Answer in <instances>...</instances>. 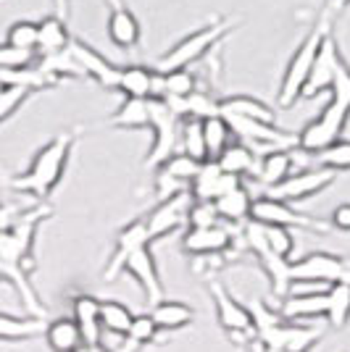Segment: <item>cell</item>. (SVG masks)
Wrapping results in <instances>:
<instances>
[{
    "label": "cell",
    "mask_w": 350,
    "mask_h": 352,
    "mask_svg": "<svg viewBox=\"0 0 350 352\" xmlns=\"http://www.w3.org/2000/svg\"><path fill=\"white\" fill-rule=\"evenodd\" d=\"M50 206L37 203V206L27 208L19 219L14 221L11 229H6L0 234V281L11 284L21 300V305L30 310V316L37 318H48L45 302L40 294L32 287V268H34V239H37V229L45 219H50Z\"/></svg>",
    "instance_id": "6da1fadb"
},
{
    "label": "cell",
    "mask_w": 350,
    "mask_h": 352,
    "mask_svg": "<svg viewBox=\"0 0 350 352\" xmlns=\"http://www.w3.org/2000/svg\"><path fill=\"white\" fill-rule=\"evenodd\" d=\"M121 271H127L132 279L140 284L147 308L158 305L163 300V284H161L158 265L153 258V242L147 236L145 219H134L119 232L116 250H114L111 261L103 271V279L114 281Z\"/></svg>",
    "instance_id": "7a4b0ae2"
},
{
    "label": "cell",
    "mask_w": 350,
    "mask_h": 352,
    "mask_svg": "<svg viewBox=\"0 0 350 352\" xmlns=\"http://www.w3.org/2000/svg\"><path fill=\"white\" fill-rule=\"evenodd\" d=\"M332 100L321 108L313 121H308L300 132L295 134V147L306 155H319L327 147L342 140V132L350 121V63L342 60L332 82Z\"/></svg>",
    "instance_id": "3957f363"
},
{
    "label": "cell",
    "mask_w": 350,
    "mask_h": 352,
    "mask_svg": "<svg viewBox=\"0 0 350 352\" xmlns=\"http://www.w3.org/2000/svg\"><path fill=\"white\" fill-rule=\"evenodd\" d=\"M74 150V132L56 134L48 145L37 150V155L32 158L30 168L24 174H16L8 179V187L21 195H30L37 203H45L53 190L61 184V179L66 174V166Z\"/></svg>",
    "instance_id": "277c9868"
},
{
    "label": "cell",
    "mask_w": 350,
    "mask_h": 352,
    "mask_svg": "<svg viewBox=\"0 0 350 352\" xmlns=\"http://www.w3.org/2000/svg\"><path fill=\"white\" fill-rule=\"evenodd\" d=\"M250 308L253 316V339L263 347H279L285 352H311L321 339L324 329L313 323L285 321L274 308H269L263 300H256Z\"/></svg>",
    "instance_id": "5b68a950"
},
{
    "label": "cell",
    "mask_w": 350,
    "mask_h": 352,
    "mask_svg": "<svg viewBox=\"0 0 350 352\" xmlns=\"http://www.w3.org/2000/svg\"><path fill=\"white\" fill-rule=\"evenodd\" d=\"M332 32V19H329V11L321 16L319 21L308 30V34L303 37V43L298 45V50L292 53L290 63L285 69V76H282V85H279V105L282 108H292V105L300 100L303 95V87L308 82V74H311V66L316 60V53H319L324 37Z\"/></svg>",
    "instance_id": "8992f818"
},
{
    "label": "cell",
    "mask_w": 350,
    "mask_h": 352,
    "mask_svg": "<svg viewBox=\"0 0 350 352\" xmlns=\"http://www.w3.org/2000/svg\"><path fill=\"white\" fill-rule=\"evenodd\" d=\"M232 27H234L232 19H216V21L205 24L200 30H195L192 34H187L185 40H179L176 45H172V47L156 60V72L169 74V72H179V69H187L190 63L203 58L214 45H219V40L227 32H232Z\"/></svg>",
    "instance_id": "52a82bcc"
},
{
    "label": "cell",
    "mask_w": 350,
    "mask_h": 352,
    "mask_svg": "<svg viewBox=\"0 0 350 352\" xmlns=\"http://www.w3.org/2000/svg\"><path fill=\"white\" fill-rule=\"evenodd\" d=\"M150 108V132H153V142L145 155V168H158L169 161L172 155L179 153V132H182V118H176L166 103L156 98L147 100Z\"/></svg>",
    "instance_id": "ba28073f"
},
{
    "label": "cell",
    "mask_w": 350,
    "mask_h": 352,
    "mask_svg": "<svg viewBox=\"0 0 350 352\" xmlns=\"http://www.w3.org/2000/svg\"><path fill=\"white\" fill-rule=\"evenodd\" d=\"M250 221L253 223H261V226H282V229H306V232H316V234H327L332 226L329 221L313 219L306 216L300 210H295L290 203H282L274 200L269 195H261L253 200L250 208Z\"/></svg>",
    "instance_id": "9c48e42d"
},
{
    "label": "cell",
    "mask_w": 350,
    "mask_h": 352,
    "mask_svg": "<svg viewBox=\"0 0 350 352\" xmlns=\"http://www.w3.org/2000/svg\"><path fill=\"white\" fill-rule=\"evenodd\" d=\"M240 236H243L245 250L256 255V261L266 271V276L271 281V292L277 294V297H287V289H290V261H282L279 255H274L269 250V242H266L261 223H253V221L243 223L240 226Z\"/></svg>",
    "instance_id": "30bf717a"
},
{
    "label": "cell",
    "mask_w": 350,
    "mask_h": 352,
    "mask_svg": "<svg viewBox=\"0 0 350 352\" xmlns=\"http://www.w3.org/2000/svg\"><path fill=\"white\" fill-rule=\"evenodd\" d=\"M292 281H319V284H350V258L332 252H308L306 258L290 263Z\"/></svg>",
    "instance_id": "8fae6325"
},
{
    "label": "cell",
    "mask_w": 350,
    "mask_h": 352,
    "mask_svg": "<svg viewBox=\"0 0 350 352\" xmlns=\"http://www.w3.org/2000/svg\"><path fill=\"white\" fill-rule=\"evenodd\" d=\"M337 174L329 171V168H303L298 174H290L282 184H277L274 190H269L266 195L274 197V200H282V203H300V200H311L316 197L319 192H324L327 187L335 184Z\"/></svg>",
    "instance_id": "7c38bea8"
},
{
    "label": "cell",
    "mask_w": 350,
    "mask_h": 352,
    "mask_svg": "<svg viewBox=\"0 0 350 352\" xmlns=\"http://www.w3.org/2000/svg\"><path fill=\"white\" fill-rule=\"evenodd\" d=\"M192 206L190 192H179L169 200H161L150 208V213L143 216L147 226V236L150 242L163 239V236L174 234L176 229H182V223H187V210Z\"/></svg>",
    "instance_id": "4fadbf2b"
},
{
    "label": "cell",
    "mask_w": 350,
    "mask_h": 352,
    "mask_svg": "<svg viewBox=\"0 0 350 352\" xmlns=\"http://www.w3.org/2000/svg\"><path fill=\"white\" fill-rule=\"evenodd\" d=\"M211 297H214V305H216L219 326L229 337L232 339L253 337V316H250L248 305H243L237 297H232L219 281H211Z\"/></svg>",
    "instance_id": "5bb4252c"
},
{
    "label": "cell",
    "mask_w": 350,
    "mask_h": 352,
    "mask_svg": "<svg viewBox=\"0 0 350 352\" xmlns=\"http://www.w3.org/2000/svg\"><path fill=\"white\" fill-rule=\"evenodd\" d=\"M342 53H340V45L337 40L332 37V32L324 37V43H321L319 53H316V60H313V66H311V74H308V82L306 87H303V95L300 98H316L321 92H327V89H332V82H335V74L340 69V63H342Z\"/></svg>",
    "instance_id": "9a60e30c"
},
{
    "label": "cell",
    "mask_w": 350,
    "mask_h": 352,
    "mask_svg": "<svg viewBox=\"0 0 350 352\" xmlns=\"http://www.w3.org/2000/svg\"><path fill=\"white\" fill-rule=\"evenodd\" d=\"M69 53L79 63V69H82L85 76H90L92 82H98L103 89H119V72L121 69H119L116 63H111L103 53H98L90 43L79 40V37H72Z\"/></svg>",
    "instance_id": "2e32d148"
},
{
    "label": "cell",
    "mask_w": 350,
    "mask_h": 352,
    "mask_svg": "<svg viewBox=\"0 0 350 352\" xmlns=\"http://www.w3.org/2000/svg\"><path fill=\"white\" fill-rule=\"evenodd\" d=\"M237 236H240V229H232L229 223H216L211 229H187V234L182 236V252L195 258L219 255L232 248Z\"/></svg>",
    "instance_id": "e0dca14e"
},
{
    "label": "cell",
    "mask_w": 350,
    "mask_h": 352,
    "mask_svg": "<svg viewBox=\"0 0 350 352\" xmlns=\"http://www.w3.org/2000/svg\"><path fill=\"white\" fill-rule=\"evenodd\" d=\"M240 184H243V179L224 174L216 161H205L200 163V168H198L195 179L190 182L187 192H190V197L195 203H216L221 195H227V192L240 187Z\"/></svg>",
    "instance_id": "ac0fdd59"
},
{
    "label": "cell",
    "mask_w": 350,
    "mask_h": 352,
    "mask_svg": "<svg viewBox=\"0 0 350 352\" xmlns=\"http://www.w3.org/2000/svg\"><path fill=\"white\" fill-rule=\"evenodd\" d=\"M234 137L253 145H266L269 150H277V147H295V134L282 132L274 124H261V121H250V118L240 116H224Z\"/></svg>",
    "instance_id": "d6986e66"
},
{
    "label": "cell",
    "mask_w": 350,
    "mask_h": 352,
    "mask_svg": "<svg viewBox=\"0 0 350 352\" xmlns=\"http://www.w3.org/2000/svg\"><path fill=\"white\" fill-rule=\"evenodd\" d=\"M108 3V37L119 50H134L143 40V30L137 16L130 11V6L124 0H105Z\"/></svg>",
    "instance_id": "ffe728a7"
},
{
    "label": "cell",
    "mask_w": 350,
    "mask_h": 352,
    "mask_svg": "<svg viewBox=\"0 0 350 352\" xmlns=\"http://www.w3.org/2000/svg\"><path fill=\"white\" fill-rule=\"evenodd\" d=\"M161 76L156 69H147V66H121L119 72V92L124 98H134V100H156L158 92Z\"/></svg>",
    "instance_id": "44dd1931"
},
{
    "label": "cell",
    "mask_w": 350,
    "mask_h": 352,
    "mask_svg": "<svg viewBox=\"0 0 350 352\" xmlns=\"http://www.w3.org/2000/svg\"><path fill=\"white\" fill-rule=\"evenodd\" d=\"M72 318L82 331L85 347L101 344V300L95 294H74L72 297Z\"/></svg>",
    "instance_id": "7402d4cb"
},
{
    "label": "cell",
    "mask_w": 350,
    "mask_h": 352,
    "mask_svg": "<svg viewBox=\"0 0 350 352\" xmlns=\"http://www.w3.org/2000/svg\"><path fill=\"white\" fill-rule=\"evenodd\" d=\"M277 313L285 321L308 323L327 316V294H287L282 297Z\"/></svg>",
    "instance_id": "603a6c76"
},
{
    "label": "cell",
    "mask_w": 350,
    "mask_h": 352,
    "mask_svg": "<svg viewBox=\"0 0 350 352\" xmlns=\"http://www.w3.org/2000/svg\"><path fill=\"white\" fill-rule=\"evenodd\" d=\"M292 163H295L292 161V147H277V150H269L266 155L258 158V166H256L253 176L269 192L292 174Z\"/></svg>",
    "instance_id": "cb8c5ba5"
},
{
    "label": "cell",
    "mask_w": 350,
    "mask_h": 352,
    "mask_svg": "<svg viewBox=\"0 0 350 352\" xmlns=\"http://www.w3.org/2000/svg\"><path fill=\"white\" fill-rule=\"evenodd\" d=\"M219 116H240L250 118V121H261V124H277V113L271 111V105H266L253 95L219 98Z\"/></svg>",
    "instance_id": "d4e9b609"
},
{
    "label": "cell",
    "mask_w": 350,
    "mask_h": 352,
    "mask_svg": "<svg viewBox=\"0 0 350 352\" xmlns=\"http://www.w3.org/2000/svg\"><path fill=\"white\" fill-rule=\"evenodd\" d=\"M37 32H40V37H37V58L63 53L74 37L61 14L45 16L43 21H37Z\"/></svg>",
    "instance_id": "484cf974"
},
{
    "label": "cell",
    "mask_w": 350,
    "mask_h": 352,
    "mask_svg": "<svg viewBox=\"0 0 350 352\" xmlns=\"http://www.w3.org/2000/svg\"><path fill=\"white\" fill-rule=\"evenodd\" d=\"M216 208V216L221 223H229V226H243L250 221V208H253V197L245 184L234 187L227 195H221L219 200L214 203Z\"/></svg>",
    "instance_id": "4316f807"
},
{
    "label": "cell",
    "mask_w": 350,
    "mask_h": 352,
    "mask_svg": "<svg viewBox=\"0 0 350 352\" xmlns=\"http://www.w3.org/2000/svg\"><path fill=\"white\" fill-rule=\"evenodd\" d=\"M43 337L53 352H76L85 347L82 331L76 329L74 318H53V321H48Z\"/></svg>",
    "instance_id": "83f0119b"
},
{
    "label": "cell",
    "mask_w": 350,
    "mask_h": 352,
    "mask_svg": "<svg viewBox=\"0 0 350 352\" xmlns=\"http://www.w3.org/2000/svg\"><path fill=\"white\" fill-rule=\"evenodd\" d=\"M48 318L37 316H11V313H0V342H24L45 334Z\"/></svg>",
    "instance_id": "f1b7e54d"
},
{
    "label": "cell",
    "mask_w": 350,
    "mask_h": 352,
    "mask_svg": "<svg viewBox=\"0 0 350 352\" xmlns=\"http://www.w3.org/2000/svg\"><path fill=\"white\" fill-rule=\"evenodd\" d=\"M150 318L156 321L158 331H179V329H187L195 321V310L187 302L161 300L158 305L150 308Z\"/></svg>",
    "instance_id": "f546056e"
},
{
    "label": "cell",
    "mask_w": 350,
    "mask_h": 352,
    "mask_svg": "<svg viewBox=\"0 0 350 352\" xmlns=\"http://www.w3.org/2000/svg\"><path fill=\"white\" fill-rule=\"evenodd\" d=\"M216 163H219V168L224 171V174L243 179V176L256 174L258 158H256V153H253L248 145H243V142H232V145L227 147L219 158H216Z\"/></svg>",
    "instance_id": "4dcf8cb0"
},
{
    "label": "cell",
    "mask_w": 350,
    "mask_h": 352,
    "mask_svg": "<svg viewBox=\"0 0 350 352\" xmlns=\"http://www.w3.org/2000/svg\"><path fill=\"white\" fill-rule=\"evenodd\" d=\"M108 126L116 129H150V108L147 100H134L124 98V103L114 111V116L108 118Z\"/></svg>",
    "instance_id": "1f68e13d"
},
{
    "label": "cell",
    "mask_w": 350,
    "mask_h": 352,
    "mask_svg": "<svg viewBox=\"0 0 350 352\" xmlns=\"http://www.w3.org/2000/svg\"><path fill=\"white\" fill-rule=\"evenodd\" d=\"M203 124V142H205V153H208V161H216L227 147L232 145V129L227 124L224 116H208L200 121Z\"/></svg>",
    "instance_id": "d6a6232c"
},
{
    "label": "cell",
    "mask_w": 350,
    "mask_h": 352,
    "mask_svg": "<svg viewBox=\"0 0 350 352\" xmlns=\"http://www.w3.org/2000/svg\"><path fill=\"white\" fill-rule=\"evenodd\" d=\"M329 326L340 331L345 329L350 321V284H332L327 289V316H324Z\"/></svg>",
    "instance_id": "836d02e7"
},
{
    "label": "cell",
    "mask_w": 350,
    "mask_h": 352,
    "mask_svg": "<svg viewBox=\"0 0 350 352\" xmlns=\"http://www.w3.org/2000/svg\"><path fill=\"white\" fill-rule=\"evenodd\" d=\"M134 313L119 300H101V329L114 337H127Z\"/></svg>",
    "instance_id": "e575fe53"
},
{
    "label": "cell",
    "mask_w": 350,
    "mask_h": 352,
    "mask_svg": "<svg viewBox=\"0 0 350 352\" xmlns=\"http://www.w3.org/2000/svg\"><path fill=\"white\" fill-rule=\"evenodd\" d=\"M179 153L187 155L192 161L205 163L208 161V153H205L203 142V124L198 118H187L182 121V132H179Z\"/></svg>",
    "instance_id": "d590c367"
},
{
    "label": "cell",
    "mask_w": 350,
    "mask_h": 352,
    "mask_svg": "<svg viewBox=\"0 0 350 352\" xmlns=\"http://www.w3.org/2000/svg\"><path fill=\"white\" fill-rule=\"evenodd\" d=\"M198 168H200V163H198V161H192V158H187V155L176 153V155H172V158L163 163V166H158V168H156V174L166 176V179L176 182L179 187L190 190V182L195 179Z\"/></svg>",
    "instance_id": "8d00e7d4"
},
{
    "label": "cell",
    "mask_w": 350,
    "mask_h": 352,
    "mask_svg": "<svg viewBox=\"0 0 350 352\" xmlns=\"http://www.w3.org/2000/svg\"><path fill=\"white\" fill-rule=\"evenodd\" d=\"M161 82H158V98H187L198 89V79L195 74L187 72V69H179V72H169V74H158Z\"/></svg>",
    "instance_id": "74e56055"
},
{
    "label": "cell",
    "mask_w": 350,
    "mask_h": 352,
    "mask_svg": "<svg viewBox=\"0 0 350 352\" xmlns=\"http://www.w3.org/2000/svg\"><path fill=\"white\" fill-rule=\"evenodd\" d=\"M37 21H14L8 30H6V45H11L16 50H24V53H34L37 56Z\"/></svg>",
    "instance_id": "f35d334b"
},
{
    "label": "cell",
    "mask_w": 350,
    "mask_h": 352,
    "mask_svg": "<svg viewBox=\"0 0 350 352\" xmlns=\"http://www.w3.org/2000/svg\"><path fill=\"white\" fill-rule=\"evenodd\" d=\"M14 85H27V87H32L34 92L56 87V85H53L50 79H45L34 66H32V69H21V72H3V69H0V92L6 87H14Z\"/></svg>",
    "instance_id": "ab89813d"
},
{
    "label": "cell",
    "mask_w": 350,
    "mask_h": 352,
    "mask_svg": "<svg viewBox=\"0 0 350 352\" xmlns=\"http://www.w3.org/2000/svg\"><path fill=\"white\" fill-rule=\"evenodd\" d=\"M34 95V89L27 85H14V87H6L0 92V124H6L8 118L19 113V108L30 100Z\"/></svg>",
    "instance_id": "60d3db41"
},
{
    "label": "cell",
    "mask_w": 350,
    "mask_h": 352,
    "mask_svg": "<svg viewBox=\"0 0 350 352\" xmlns=\"http://www.w3.org/2000/svg\"><path fill=\"white\" fill-rule=\"evenodd\" d=\"M316 158H319L321 168H329L335 174L337 171H350V140H337Z\"/></svg>",
    "instance_id": "b9f144b4"
},
{
    "label": "cell",
    "mask_w": 350,
    "mask_h": 352,
    "mask_svg": "<svg viewBox=\"0 0 350 352\" xmlns=\"http://www.w3.org/2000/svg\"><path fill=\"white\" fill-rule=\"evenodd\" d=\"M127 339H132L140 350L147 347V344H153V342L158 339V326H156V321L150 318V313H143V316H134V318H132Z\"/></svg>",
    "instance_id": "7bdbcfd3"
},
{
    "label": "cell",
    "mask_w": 350,
    "mask_h": 352,
    "mask_svg": "<svg viewBox=\"0 0 350 352\" xmlns=\"http://www.w3.org/2000/svg\"><path fill=\"white\" fill-rule=\"evenodd\" d=\"M263 234L269 242V250L279 255L282 261H290L292 250H295V236L290 229H282V226H263Z\"/></svg>",
    "instance_id": "ee69618b"
},
{
    "label": "cell",
    "mask_w": 350,
    "mask_h": 352,
    "mask_svg": "<svg viewBox=\"0 0 350 352\" xmlns=\"http://www.w3.org/2000/svg\"><path fill=\"white\" fill-rule=\"evenodd\" d=\"M219 113V100L211 98L208 92H200L195 89L192 95H187V118H198L203 121L208 116H216Z\"/></svg>",
    "instance_id": "f6af8a7d"
},
{
    "label": "cell",
    "mask_w": 350,
    "mask_h": 352,
    "mask_svg": "<svg viewBox=\"0 0 350 352\" xmlns=\"http://www.w3.org/2000/svg\"><path fill=\"white\" fill-rule=\"evenodd\" d=\"M37 56L34 53H24V50H16L11 45H0V69L3 72H21V69H32Z\"/></svg>",
    "instance_id": "bcb514c9"
},
{
    "label": "cell",
    "mask_w": 350,
    "mask_h": 352,
    "mask_svg": "<svg viewBox=\"0 0 350 352\" xmlns=\"http://www.w3.org/2000/svg\"><path fill=\"white\" fill-rule=\"evenodd\" d=\"M221 223L219 216H216V208L214 203H195L192 200L190 210H187V226L190 229H211V226H216Z\"/></svg>",
    "instance_id": "7dc6e473"
},
{
    "label": "cell",
    "mask_w": 350,
    "mask_h": 352,
    "mask_svg": "<svg viewBox=\"0 0 350 352\" xmlns=\"http://www.w3.org/2000/svg\"><path fill=\"white\" fill-rule=\"evenodd\" d=\"M329 226L332 229H340V232H350V203H342L332 210L329 216Z\"/></svg>",
    "instance_id": "c3c4849f"
},
{
    "label": "cell",
    "mask_w": 350,
    "mask_h": 352,
    "mask_svg": "<svg viewBox=\"0 0 350 352\" xmlns=\"http://www.w3.org/2000/svg\"><path fill=\"white\" fill-rule=\"evenodd\" d=\"M111 352H140V347L127 337H119V344L116 347H111Z\"/></svg>",
    "instance_id": "681fc988"
},
{
    "label": "cell",
    "mask_w": 350,
    "mask_h": 352,
    "mask_svg": "<svg viewBox=\"0 0 350 352\" xmlns=\"http://www.w3.org/2000/svg\"><path fill=\"white\" fill-rule=\"evenodd\" d=\"M348 3H350V0H329V11H332V14H340V11H342Z\"/></svg>",
    "instance_id": "f907efd6"
},
{
    "label": "cell",
    "mask_w": 350,
    "mask_h": 352,
    "mask_svg": "<svg viewBox=\"0 0 350 352\" xmlns=\"http://www.w3.org/2000/svg\"><path fill=\"white\" fill-rule=\"evenodd\" d=\"M88 352H111V347H105V344H95V347H88Z\"/></svg>",
    "instance_id": "816d5d0a"
},
{
    "label": "cell",
    "mask_w": 350,
    "mask_h": 352,
    "mask_svg": "<svg viewBox=\"0 0 350 352\" xmlns=\"http://www.w3.org/2000/svg\"><path fill=\"white\" fill-rule=\"evenodd\" d=\"M258 347V352H285V350H279V347H263V344H256Z\"/></svg>",
    "instance_id": "f5cc1de1"
},
{
    "label": "cell",
    "mask_w": 350,
    "mask_h": 352,
    "mask_svg": "<svg viewBox=\"0 0 350 352\" xmlns=\"http://www.w3.org/2000/svg\"><path fill=\"white\" fill-rule=\"evenodd\" d=\"M0 234H3V226H0Z\"/></svg>",
    "instance_id": "db71d44e"
}]
</instances>
